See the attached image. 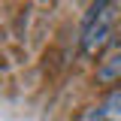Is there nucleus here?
Returning <instances> with one entry per match:
<instances>
[{
	"instance_id": "1",
	"label": "nucleus",
	"mask_w": 121,
	"mask_h": 121,
	"mask_svg": "<svg viewBox=\"0 0 121 121\" xmlns=\"http://www.w3.org/2000/svg\"><path fill=\"white\" fill-rule=\"evenodd\" d=\"M115 18H118V0H94L91 3L88 15L82 21V36H79V48L82 55H97L109 36H112V27H115Z\"/></svg>"
},
{
	"instance_id": "2",
	"label": "nucleus",
	"mask_w": 121,
	"mask_h": 121,
	"mask_svg": "<svg viewBox=\"0 0 121 121\" xmlns=\"http://www.w3.org/2000/svg\"><path fill=\"white\" fill-rule=\"evenodd\" d=\"M82 121H121V85L112 88L97 106H91Z\"/></svg>"
},
{
	"instance_id": "3",
	"label": "nucleus",
	"mask_w": 121,
	"mask_h": 121,
	"mask_svg": "<svg viewBox=\"0 0 121 121\" xmlns=\"http://www.w3.org/2000/svg\"><path fill=\"white\" fill-rule=\"evenodd\" d=\"M97 82L100 85H115L121 82V52H115L112 58H106L97 70Z\"/></svg>"
}]
</instances>
